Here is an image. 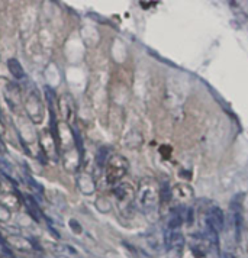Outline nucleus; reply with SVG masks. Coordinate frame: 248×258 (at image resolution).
<instances>
[{"label":"nucleus","instance_id":"nucleus-2","mask_svg":"<svg viewBox=\"0 0 248 258\" xmlns=\"http://www.w3.org/2000/svg\"><path fill=\"white\" fill-rule=\"evenodd\" d=\"M128 170V161L120 157V155H115L109 160L106 170V178L109 183H116L122 177L127 174Z\"/></svg>","mask_w":248,"mask_h":258},{"label":"nucleus","instance_id":"nucleus-10","mask_svg":"<svg viewBox=\"0 0 248 258\" xmlns=\"http://www.w3.org/2000/svg\"><path fill=\"white\" fill-rule=\"evenodd\" d=\"M222 258H235V257H234V255H232L231 252H225L224 255H222Z\"/></svg>","mask_w":248,"mask_h":258},{"label":"nucleus","instance_id":"nucleus-6","mask_svg":"<svg viewBox=\"0 0 248 258\" xmlns=\"http://www.w3.org/2000/svg\"><path fill=\"white\" fill-rule=\"evenodd\" d=\"M115 196L122 202H127V200H131L134 198V190L128 184H120L115 188Z\"/></svg>","mask_w":248,"mask_h":258},{"label":"nucleus","instance_id":"nucleus-9","mask_svg":"<svg viewBox=\"0 0 248 258\" xmlns=\"http://www.w3.org/2000/svg\"><path fill=\"white\" fill-rule=\"evenodd\" d=\"M70 226H73V228H71V229H73V232H76V234H80V232H82V226L79 225V222H77V221L71 219Z\"/></svg>","mask_w":248,"mask_h":258},{"label":"nucleus","instance_id":"nucleus-4","mask_svg":"<svg viewBox=\"0 0 248 258\" xmlns=\"http://www.w3.org/2000/svg\"><path fill=\"white\" fill-rule=\"evenodd\" d=\"M165 246L173 252H181L184 246V236L178 229H168L165 232Z\"/></svg>","mask_w":248,"mask_h":258},{"label":"nucleus","instance_id":"nucleus-7","mask_svg":"<svg viewBox=\"0 0 248 258\" xmlns=\"http://www.w3.org/2000/svg\"><path fill=\"white\" fill-rule=\"evenodd\" d=\"M25 202H26V208H28V211L31 212V215H32L36 221H38V219H39V216H41L42 213H41V211L38 209V205H36L35 200L32 199V198H29V196H26V198H25Z\"/></svg>","mask_w":248,"mask_h":258},{"label":"nucleus","instance_id":"nucleus-3","mask_svg":"<svg viewBox=\"0 0 248 258\" xmlns=\"http://www.w3.org/2000/svg\"><path fill=\"white\" fill-rule=\"evenodd\" d=\"M206 226L212 228L213 231L221 232L225 228V215L222 209H219L218 206H213L209 209L206 215Z\"/></svg>","mask_w":248,"mask_h":258},{"label":"nucleus","instance_id":"nucleus-5","mask_svg":"<svg viewBox=\"0 0 248 258\" xmlns=\"http://www.w3.org/2000/svg\"><path fill=\"white\" fill-rule=\"evenodd\" d=\"M8 69H9L11 74H12L15 79L21 80V79H24V77H25L24 69H22L21 62H19V61H18L16 58L8 59Z\"/></svg>","mask_w":248,"mask_h":258},{"label":"nucleus","instance_id":"nucleus-8","mask_svg":"<svg viewBox=\"0 0 248 258\" xmlns=\"http://www.w3.org/2000/svg\"><path fill=\"white\" fill-rule=\"evenodd\" d=\"M106 157H107V148H102V150L99 151V154H97V163H99V165L105 164Z\"/></svg>","mask_w":248,"mask_h":258},{"label":"nucleus","instance_id":"nucleus-1","mask_svg":"<svg viewBox=\"0 0 248 258\" xmlns=\"http://www.w3.org/2000/svg\"><path fill=\"white\" fill-rule=\"evenodd\" d=\"M157 198H158V191L153 180H144L138 191V202L142 211H153L157 205Z\"/></svg>","mask_w":248,"mask_h":258}]
</instances>
